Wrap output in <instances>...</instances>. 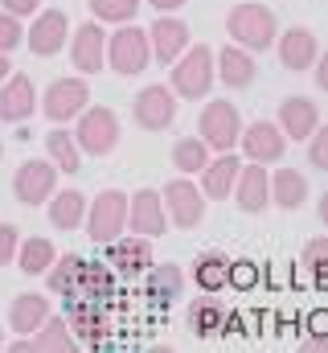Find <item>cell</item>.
<instances>
[{
    "label": "cell",
    "mask_w": 328,
    "mask_h": 353,
    "mask_svg": "<svg viewBox=\"0 0 328 353\" xmlns=\"http://www.w3.org/2000/svg\"><path fill=\"white\" fill-rule=\"evenodd\" d=\"M197 132L201 140L209 144V152H230L238 148V132H243V115L230 99H209L201 107V119H197Z\"/></svg>",
    "instance_id": "4"
},
{
    "label": "cell",
    "mask_w": 328,
    "mask_h": 353,
    "mask_svg": "<svg viewBox=\"0 0 328 353\" xmlns=\"http://www.w3.org/2000/svg\"><path fill=\"white\" fill-rule=\"evenodd\" d=\"M226 321H230V312H226V300H222L218 292H205V296H197V300L189 304V329H193L197 337L222 333Z\"/></svg>",
    "instance_id": "22"
},
{
    "label": "cell",
    "mask_w": 328,
    "mask_h": 353,
    "mask_svg": "<svg viewBox=\"0 0 328 353\" xmlns=\"http://www.w3.org/2000/svg\"><path fill=\"white\" fill-rule=\"evenodd\" d=\"M86 103H90L86 74H79V79H58V83H50L45 94H41V111H45L50 123H70V119H79V111Z\"/></svg>",
    "instance_id": "8"
},
{
    "label": "cell",
    "mask_w": 328,
    "mask_h": 353,
    "mask_svg": "<svg viewBox=\"0 0 328 353\" xmlns=\"http://www.w3.org/2000/svg\"><path fill=\"white\" fill-rule=\"evenodd\" d=\"M86 4L99 25H123V21H136L144 0H86Z\"/></svg>",
    "instance_id": "34"
},
{
    "label": "cell",
    "mask_w": 328,
    "mask_h": 353,
    "mask_svg": "<svg viewBox=\"0 0 328 353\" xmlns=\"http://www.w3.org/2000/svg\"><path fill=\"white\" fill-rule=\"evenodd\" d=\"M127 222H132L136 234H144V239H161L164 230H168V214H164L161 193H156V189H140V193H132V197H127Z\"/></svg>",
    "instance_id": "15"
},
{
    "label": "cell",
    "mask_w": 328,
    "mask_h": 353,
    "mask_svg": "<svg viewBox=\"0 0 328 353\" xmlns=\"http://www.w3.org/2000/svg\"><path fill=\"white\" fill-rule=\"evenodd\" d=\"M300 263L308 267V271H316V275H320V271H325V263H328V239H312V243L304 247V259H300Z\"/></svg>",
    "instance_id": "37"
},
{
    "label": "cell",
    "mask_w": 328,
    "mask_h": 353,
    "mask_svg": "<svg viewBox=\"0 0 328 353\" xmlns=\"http://www.w3.org/2000/svg\"><path fill=\"white\" fill-rule=\"evenodd\" d=\"M58 259V251H54V243L50 239H21L17 243V255H12V263L21 267L25 275H45V267Z\"/></svg>",
    "instance_id": "29"
},
{
    "label": "cell",
    "mask_w": 328,
    "mask_h": 353,
    "mask_svg": "<svg viewBox=\"0 0 328 353\" xmlns=\"http://www.w3.org/2000/svg\"><path fill=\"white\" fill-rule=\"evenodd\" d=\"M111 247V255H107V263L115 267V271H144V267H152V239H144V234H136V239H111L107 243Z\"/></svg>",
    "instance_id": "25"
},
{
    "label": "cell",
    "mask_w": 328,
    "mask_h": 353,
    "mask_svg": "<svg viewBox=\"0 0 328 353\" xmlns=\"http://www.w3.org/2000/svg\"><path fill=\"white\" fill-rule=\"evenodd\" d=\"M0 157H4V140H0Z\"/></svg>",
    "instance_id": "46"
},
{
    "label": "cell",
    "mask_w": 328,
    "mask_h": 353,
    "mask_svg": "<svg viewBox=\"0 0 328 353\" xmlns=\"http://www.w3.org/2000/svg\"><path fill=\"white\" fill-rule=\"evenodd\" d=\"M181 288H185V271L176 263H156L148 271V296L156 304H172L181 296Z\"/></svg>",
    "instance_id": "30"
},
{
    "label": "cell",
    "mask_w": 328,
    "mask_h": 353,
    "mask_svg": "<svg viewBox=\"0 0 328 353\" xmlns=\"http://www.w3.org/2000/svg\"><path fill=\"white\" fill-rule=\"evenodd\" d=\"M82 218H86V193L79 189H66V193H50V222L58 230H79Z\"/></svg>",
    "instance_id": "26"
},
{
    "label": "cell",
    "mask_w": 328,
    "mask_h": 353,
    "mask_svg": "<svg viewBox=\"0 0 328 353\" xmlns=\"http://www.w3.org/2000/svg\"><path fill=\"white\" fill-rule=\"evenodd\" d=\"M66 33H70V21L62 8H45V12H33V29L25 33L29 50L37 58H54L58 50H66Z\"/></svg>",
    "instance_id": "13"
},
{
    "label": "cell",
    "mask_w": 328,
    "mask_h": 353,
    "mask_svg": "<svg viewBox=\"0 0 328 353\" xmlns=\"http://www.w3.org/2000/svg\"><path fill=\"white\" fill-rule=\"evenodd\" d=\"M25 41V29H21V17H12V12H4L0 8V54H8V50H17Z\"/></svg>",
    "instance_id": "35"
},
{
    "label": "cell",
    "mask_w": 328,
    "mask_h": 353,
    "mask_svg": "<svg viewBox=\"0 0 328 353\" xmlns=\"http://www.w3.org/2000/svg\"><path fill=\"white\" fill-rule=\"evenodd\" d=\"M254 283H258L254 263H230V288H254Z\"/></svg>",
    "instance_id": "39"
},
{
    "label": "cell",
    "mask_w": 328,
    "mask_h": 353,
    "mask_svg": "<svg viewBox=\"0 0 328 353\" xmlns=\"http://www.w3.org/2000/svg\"><path fill=\"white\" fill-rule=\"evenodd\" d=\"M148 46H152V58H156L161 66H172V62L181 58V50L189 46V25H185L181 17L161 12V17L152 21V29H148Z\"/></svg>",
    "instance_id": "16"
},
{
    "label": "cell",
    "mask_w": 328,
    "mask_h": 353,
    "mask_svg": "<svg viewBox=\"0 0 328 353\" xmlns=\"http://www.w3.org/2000/svg\"><path fill=\"white\" fill-rule=\"evenodd\" d=\"M316 66H320V70H316V83H320V90H328V58L325 62L316 58Z\"/></svg>",
    "instance_id": "42"
},
{
    "label": "cell",
    "mask_w": 328,
    "mask_h": 353,
    "mask_svg": "<svg viewBox=\"0 0 328 353\" xmlns=\"http://www.w3.org/2000/svg\"><path fill=\"white\" fill-rule=\"evenodd\" d=\"M214 87V50L209 46H185L181 58L172 62V94L176 99H205Z\"/></svg>",
    "instance_id": "2"
},
{
    "label": "cell",
    "mask_w": 328,
    "mask_h": 353,
    "mask_svg": "<svg viewBox=\"0 0 328 353\" xmlns=\"http://www.w3.org/2000/svg\"><path fill=\"white\" fill-rule=\"evenodd\" d=\"M275 50H279V62L287 70H308L316 58H320V41L312 29H287V33H275Z\"/></svg>",
    "instance_id": "19"
},
{
    "label": "cell",
    "mask_w": 328,
    "mask_h": 353,
    "mask_svg": "<svg viewBox=\"0 0 328 353\" xmlns=\"http://www.w3.org/2000/svg\"><path fill=\"white\" fill-rule=\"evenodd\" d=\"M316 123H320V107H316L312 99L291 94V99L279 103V132H283L287 140H308Z\"/></svg>",
    "instance_id": "20"
},
{
    "label": "cell",
    "mask_w": 328,
    "mask_h": 353,
    "mask_svg": "<svg viewBox=\"0 0 328 353\" xmlns=\"http://www.w3.org/2000/svg\"><path fill=\"white\" fill-rule=\"evenodd\" d=\"M45 316H50V300L37 296V292H21V296H12V304H8V329L21 333V337H29Z\"/></svg>",
    "instance_id": "23"
},
{
    "label": "cell",
    "mask_w": 328,
    "mask_h": 353,
    "mask_svg": "<svg viewBox=\"0 0 328 353\" xmlns=\"http://www.w3.org/2000/svg\"><path fill=\"white\" fill-rule=\"evenodd\" d=\"M82 157H107L119 144V115L111 107H82L79 111V128H74Z\"/></svg>",
    "instance_id": "6"
},
{
    "label": "cell",
    "mask_w": 328,
    "mask_h": 353,
    "mask_svg": "<svg viewBox=\"0 0 328 353\" xmlns=\"http://www.w3.org/2000/svg\"><path fill=\"white\" fill-rule=\"evenodd\" d=\"M58 189V165L54 161H25L12 176V197L21 205H41Z\"/></svg>",
    "instance_id": "11"
},
{
    "label": "cell",
    "mask_w": 328,
    "mask_h": 353,
    "mask_svg": "<svg viewBox=\"0 0 328 353\" xmlns=\"http://www.w3.org/2000/svg\"><path fill=\"white\" fill-rule=\"evenodd\" d=\"M193 279H197L201 292H222V288H230V259L218 255V251L201 255L197 267H193Z\"/></svg>",
    "instance_id": "32"
},
{
    "label": "cell",
    "mask_w": 328,
    "mask_h": 353,
    "mask_svg": "<svg viewBox=\"0 0 328 353\" xmlns=\"http://www.w3.org/2000/svg\"><path fill=\"white\" fill-rule=\"evenodd\" d=\"M37 4H41V0H0V8H4V12H12V17H33V12H37Z\"/></svg>",
    "instance_id": "40"
},
{
    "label": "cell",
    "mask_w": 328,
    "mask_h": 353,
    "mask_svg": "<svg viewBox=\"0 0 328 353\" xmlns=\"http://www.w3.org/2000/svg\"><path fill=\"white\" fill-rule=\"evenodd\" d=\"M29 341H33V350L37 353H70V350H79V337H74V329H70L66 316H45V321L29 333Z\"/></svg>",
    "instance_id": "24"
},
{
    "label": "cell",
    "mask_w": 328,
    "mask_h": 353,
    "mask_svg": "<svg viewBox=\"0 0 328 353\" xmlns=\"http://www.w3.org/2000/svg\"><path fill=\"white\" fill-rule=\"evenodd\" d=\"M70 62L79 74H99L107 66V33L99 21H86L70 33Z\"/></svg>",
    "instance_id": "12"
},
{
    "label": "cell",
    "mask_w": 328,
    "mask_h": 353,
    "mask_svg": "<svg viewBox=\"0 0 328 353\" xmlns=\"http://www.w3.org/2000/svg\"><path fill=\"white\" fill-rule=\"evenodd\" d=\"M230 197L238 201V210H243V214H263V210L271 205V181H267V165L243 161V169H238V181H234Z\"/></svg>",
    "instance_id": "14"
},
{
    "label": "cell",
    "mask_w": 328,
    "mask_h": 353,
    "mask_svg": "<svg viewBox=\"0 0 328 353\" xmlns=\"http://www.w3.org/2000/svg\"><path fill=\"white\" fill-rule=\"evenodd\" d=\"M271 181V201L275 205H283V210H300L304 201H308V176L296 173V169H279L275 176H267Z\"/></svg>",
    "instance_id": "28"
},
{
    "label": "cell",
    "mask_w": 328,
    "mask_h": 353,
    "mask_svg": "<svg viewBox=\"0 0 328 353\" xmlns=\"http://www.w3.org/2000/svg\"><path fill=\"white\" fill-rule=\"evenodd\" d=\"M205 161H209V144H205L201 136H185V140L172 144V169H176V173L197 176L205 169Z\"/></svg>",
    "instance_id": "31"
},
{
    "label": "cell",
    "mask_w": 328,
    "mask_h": 353,
    "mask_svg": "<svg viewBox=\"0 0 328 353\" xmlns=\"http://www.w3.org/2000/svg\"><path fill=\"white\" fill-rule=\"evenodd\" d=\"M82 263H86V259H79V255L54 259V263L45 267V283H50V292H54V296H70V292H74V283H79Z\"/></svg>",
    "instance_id": "33"
},
{
    "label": "cell",
    "mask_w": 328,
    "mask_h": 353,
    "mask_svg": "<svg viewBox=\"0 0 328 353\" xmlns=\"http://www.w3.org/2000/svg\"><path fill=\"white\" fill-rule=\"evenodd\" d=\"M161 201H164L168 222H172L176 230H193V226H201V222H205V201H209V197L197 189V181H189L185 173L164 185Z\"/></svg>",
    "instance_id": "7"
},
{
    "label": "cell",
    "mask_w": 328,
    "mask_h": 353,
    "mask_svg": "<svg viewBox=\"0 0 328 353\" xmlns=\"http://www.w3.org/2000/svg\"><path fill=\"white\" fill-rule=\"evenodd\" d=\"M17 243H21L17 226H12V222H0V267L12 263V255H17Z\"/></svg>",
    "instance_id": "38"
},
{
    "label": "cell",
    "mask_w": 328,
    "mask_h": 353,
    "mask_svg": "<svg viewBox=\"0 0 328 353\" xmlns=\"http://www.w3.org/2000/svg\"><path fill=\"white\" fill-rule=\"evenodd\" d=\"M226 33H230L234 46H243V50H250V54H267V50L275 46L279 21H275V12H271L267 4L246 0V4H234V8H230Z\"/></svg>",
    "instance_id": "1"
},
{
    "label": "cell",
    "mask_w": 328,
    "mask_h": 353,
    "mask_svg": "<svg viewBox=\"0 0 328 353\" xmlns=\"http://www.w3.org/2000/svg\"><path fill=\"white\" fill-rule=\"evenodd\" d=\"M0 350H4V329H0Z\"/></svg>",
    "instance_id": "45"
},
{
    "label": "cell",
    "mask_w": 328,
    "mask_h": 353,
    "mask_svg": "<svg viewBox=\"0 0 328 353\" xmlns=\"http://www.w3.org/2000/svg\"><path fill=\"white\" fill-rule=\"evenodd\" d=\"M148 4H152L156 12H172V8H181L185 0H148Z\"/></svg>",
    "instance_id": "41"
},
{
    "label": "cell",
    "mask_w": 328,
    "mask_h": 353,
    "mask_svg": "<svg viewBox=\"0 0 328 353\" xmlns=\"http://www.w3.org/2000/svg\"><path fill=\"white\" fill-rule=\"evenodd\" d=\"M33 107H37V87H33V79L8 70V79H4V87H0V119H4V123H21V119L33 115Z\"/></svg>",
    "instance_id": "17"
},
{
    "label": "cell",
    "mask_w": 328,
    "mask_h": 353,
    "mask_svg": "<svg viewBox=\"0 0 328 353\" xmlns=\"http://www.w3.org/2000/svg\"><path fill=\"white\" fill-rule=\"evenodd\" d=\"M86 234L94 243H111L127 230V193L123 189H103L94 201H86Z\"/></svg>",
    "instance_id": "5"
},
{
    "label": "cell",
    "mask_w": 328,
    "mask_h": 353,
    "mask_svg": "<svg viewBox=\"0 0 328 353\" xmlns=\"http://www.w3.org/2000/svg\"><path fill=\"white\" fill-rule=\"evenodd\" d=\"M8 70H12V66H8V54H0V83L8 79Z\"/></svg>",
    "instance_id": "44"
},
{
    "label": "cell",
    "mask_w": 328,
    "mask_h": 353,
    "mask_svg": "<svg viewBox=\"0 0 328 353\" xmlns=\"http://www.w3.org/2000/svg\"><path fill=\"white\" fill-rule=\"evenodd\" d=\"M214 79H222L230 90H246L254 83V54L243 46H226L222 54H214Z\"/></svg>",
    "instance_id": "21"
},
{
    "label": "cell",
    "mask_w": 328,
    "mask_h": 353,
    "mask_svg": "<svg viewBox=\"0 0 328 353\" xmlns=\"http://www.w3.org/2000/svg\"><path fill=\"white\" fill-rule=\"evenodd\" d=\"M238 169H243V157H234V148L209 157L205 169L197 173L201 176V193L214 197V201H230V189H234V181H238Z\"/></svg>",
    "instance_id": "18"
},
{
    "label": "cell",
    "mask_w": 328,
    "mask_h": 353,
    "mask_svg": "<svg viewBox=\"0 0 328 353\" xmlns=\"http://www.w3.org/2000/svg\"><path fill=\"white\" fill-rule=\"evenodd\" d=\"M152 62V46H148V29H136V21H123L111 37H107V66L119 79H132L140 70H148Z\"/></svg>",
    "instance_id": "3"
},
{
    "label": "cell",
    "mask_w": 328,
    "mask_h": 353,
    "mask_svg": "<svg viewBox=\"0 0 328 353\" xmlns=\"http://www.w3.org/2000/svg\"><path fill=\"white\" fill-rule=\"evenodd\" d=\"M8 350H12V353H29V350H33V341H29V337H21V341H12Z\"/></svg>",
    "instance_id": "43"
},
{
    "label": "cell",
    "mask_w": 328,
    "mask_h": 353,
    "mask_svg": "<svg viewBox=\"0 0 328 353\" xmlns=\"http://www.w3.org/2000/svg\"><path fill=\"white\" fill-rule=\"evenodd\" d=\"M308 161L316 165V169H328V128H312V136H308Z\"/></svg>",
    "instance_id": "36"
},
{
    "label": "cell",
    "mask_w": 328,
    "mask_h": 353,
    "mask_svg": "<svg viewBox=\"0 0 328 353\" xmlns=\"http://www.w3.org/2000/svg\"><path fill=\"white\" fill-rule=\"evenodd\" d=\"M45 152H50V161L58 165V173H79L82 169L79 140H74V132H66L62 123H58L54 132H45Z\"/></svg>",
    "instance_id": "27"
},
{
    "label": "cell",
    "mask_w": 328,
    "mask_h": 353,
    "mask_svg": "<svg viewBox=\"0 0 328 353\" xmlns=\"http://www.w3.org/2000/svg\"><path fill=\"white\" fill-rule=\"evenodd\" d=\"M238 144H243V161H254V165H275V161H283V152H287V136H283L279 123H271V119H254L250 128L243 123Z\"/></svg>",
    "instance_id": "10"
},
{
    "label": "cell",
    "mask_w": 328,
    "mask_h": 353,
    "mask_svg": "<svg viewBox=\"0 0 328 353\" xmlns=\"http://www.w3.org/2000/svg\"><path fill=\"white\" fill-rule=\"evenodd\" d=\"M176 94L172 87H164V83H152V87H144L136 94V103H132V119L144 128V132H164V128H172V119H176Z\"/></svg>",
    "instance_id": "9"
}]
</instances>
